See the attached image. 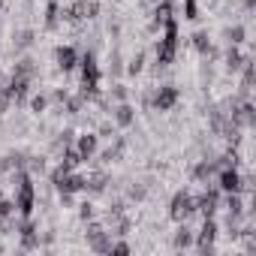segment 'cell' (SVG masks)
<instances>
[{
    "label": "cell",
    "instance_id": "obj_1",
    "mask_svg": "<svg viewBox=\"0 0 256 256\" xmlns=\"http://www.w3.org/2000/svg\"><path fill=\"white\" fill-rule=\"evenodd\" d=\"M178 48H181V36H178V18H169L163 24V36L157 40V52H154V72L166 70L175 64L178 58Z\"/></svg>",
    "mask_w": 256,
    "mask_h": 256
},
{
    "label": "cell",
    "instance_id": "obj_2",
    "mask_svg": "<svg viewBox=\"0 0 256 256\" xmlns=\"http://www.w3.org/2000/svg\"><path fill=\"white\" fill-rule=\"evenodd\" d=\"M12 184H16V211L18 217H30L34 208H36V187H34V175L28 169H18L12 172Z\"/></svg>",
    "mask_w": 256,
    "mask_h": 256
},
{
    "label": "cell",
    "instance_id": "obj_3",
    "mask_svg": "<svg viewBox=\"0 0 256 256\" xmlns=\"http://www.w3.org/2000/svg\"><path fill=\"white\" fill-rule=\"evenodd\" d=\"M217 235H220L217 217H202V226H199V232H196V238H193L196 250H199L202 256H211V253L217 250Z\"/></svg>",
    "mask_w": 256,
    "mask_h": 256
},
{
    "label": "cell",
    "instance_id": "obj_4",
    "mask_svg": "<svg viewBox=\"0 0 256 256\" xmlns=\"http://www.w3.org/2000/svg\"><path fill=\"white\" fill-rule=\"evenodd\" d=\"M193 214H196V196L187 193V190H178L172 196V202H169V217L175 223H187Z\"/></svg>",
    "mask_w": 256,
    "mask_h": 256
},
{
    "label": "cell",
    "instance_id": "obj_5",
    "mask_svg": "<svg viewBox=\"0 0 256 256\" xmlns=\"http://www.w3.org/2000/svg\"><path fill=\"white\" fill-rule=\"evenodd\" d=\"M241 184H244V175L238 172V166L223 163L217 172V190L220 193H241Z\"/></svg>",
    "mask_w": 256,
    "mask_h": 256
},
{
    "label": "cell",
    "instance_id": "obj_6",
    "mask_svg": "<svg viewBox=\"0 0 256 256\" xmlns=\"http://www.w3.org/2000/svg\"><path fill=\"white\" fill-rule=\"evenodd\" d=\"M178 100H181V90L175 84H163V88H157L154 96H148V106H154L157 112H172L178 106Z\"/></svg>",
    "mask_w": 256,
    "mask_h": 256
},
{
    "label": "cell",
    "instance_id": "obj_7",
    "mask_svg": "<svg viewBox=\"0 0 256 256\" xmlns=\"http://www.w3.org/2000/svg\"><path fill=\"white\" fill-rule=\"evenodd\" d=\"M108 235H112V232H106L100 223L90 220V226H88V232H84L88 250H94V253H108V250H112V238H108Z\"/></svg>",
    "mask_w": 256,
    "mask_h": 256
},
{
    "label": "cell",
    "instance_id": "obj_8",
    "mask_svg": "<svg viewBox=\"0 0 256 256\" xmlns=\"http://www.w3.org/2000/svg\"><path fill=\"white\" fill-rule=\"evenodd\" d=\"M78 48L76 46H58L54 48V64H58V70L66 76V72H72L76 66H78Z\"/></svg>",
    "mask_w": 256,
    "mask_h": 256
},
{
    "label": "cell",
    "instance_id": "obj_9",
    "mask_svg": "<svg viewBox=\"0 0 256 256\" xmlns=\"http://www.w3.org/2000/svg\"><path fill=\"white\" fill-rule=\"evenodd\" d=\"M52 187H54L58 193H70V196H76V193L84 190V175H78V172H64L60 178L52 181Z\"/></svg>",
    "mask_w": 256,
    "mask_h": 256
},
{
    "label": "cell",
    "instance_id": "obj_10",
    "mask_svg": "<svg viewBox=\"0 0 256 256\" xmlns=\"http://www.w3.org/2000/svg\"><path fill=\"white\" fill-rule=\"evenodd\" d=\"M196 211H199L202 217H217V211H220V190L211 187V190L199 193V196H196Z\"/></svg>",
    "mask_w": 256,
    "mask_h": 256
},
{
    "label": "cell",
    "instance_id": "obj_11",
    "mask_svg": "<svg viewBox=\"0 0 256 256\" xmlns=\"http://www.w3.org/2000/svg\"><path fill=\"white\" fill-rule=\"evenodd\" d=\"M72 148H76V154L82 157V163H88V160H90V157L96 154V148H100V136L88 130V133L76 136V145H72Z\"/></svg>",
    "mask_w": 256,
    "mask_h": 256
},
{
    "label": "cell",
    "instance_id": "obj_12",
    "mask_svg": "<svg viewBox=\"0 0 256 256\" xmlns=\"http://www.w3.org/2000/svg\"><path fill=\"white\" fill-rule=\"evenodd\" d=\"M112 118H114V126H124V130H126V126H133V120H136V108L124 100V102H118L112 108Z\"/></svg>",
    "mask_w": 256,
    "mask_h": 256
},
{
    "label": "cell",
    "instance_id": "obj_13",
    "mask_svg": "<svg viewBox=\"0 0 256 256\" xmlns=\"http://www.w3.org/2000/svg\"><path fill=\"white\" fill-rule=\"evenodd\" d=\"M24 163H28V157L22 154V151H10V154H4L0 157V172H18V169H24Z\"/></svg>",
    "mask_w": 256,
    "mask_h": 256
},
{
    "label": "cell",
    "instance_id": "obj_14",
    "mask_svg": "<svg viewBox=\"0 0 256 256\" xmlns=\"http://www.w3.org/2000/svg\"><path fill=\"white\" fill-rule=\"evenodd\" d=\"M190 40H193V48H196L202 58H214V54H217V48H214V42H211V36H208L205 30H196Z\"/></svg>",
    "mask_w": 256,
    "mask_h": 256
},
{
    "label": "cell",
    "instance_id": "obj_15",
    "mask_svg": "<svg viewBox=\"0 0 256 256\" xmlns=\"http://www.w3.org/2000/svg\"><path fill=\"white\" fill-rule=\"evenodd\" d=\"M217 169H220V160H208V157H205V160H199V163L193 166V181H208Z\"/></svg>",
    "mask_w": 256,
    "mask_h": 256
},
{
    "label": "cell",
    "instance_id": "obj_16",
    "mask_svg": "<svg viewBox=\"0 0 256 256\" xmlns=\"http://www.w3.org/2000/svg\"><path fill=\"white\" fill-rule=\"evenodd\" d=\"M169 18H175V12H172V0H157V6H154V16H151V24L163 28Z\"/></svg>",
    "mask_w": 256,
    "mask_h": 256
},
{
    "label": "cell",
    "instance_id": "obj_17",
    "mask_svg": "<svg viewBox=\"0 0 256 256\" xmlns=\"http://www.w3.org/2000/svg\"><path fill=\"white\" fill-rule=\"evenodd\" d=\"M223 60H226V70H229V72H238V70L244 66L247 54H241V48H238V46H229V48H226V58H223Z\"/></svg>",
    "mask_w": 256,
    "mask_h": 256
},
{
    "label": "cell",
    "instance_id": "obj_18",
    "mask_svg": "<svg viewBox=\"0 0 256 256\" xmlns=\"http://www.w3.org/2000/svg\"><path fill=\"white\" fill-rule=\"evenodd\" d=\"M193 238H196V232L187 226V223H181L178 226V232H175V250H187V247H193Z\"/></svg>",
    "mask_w": 256,
    "mask_h": 256
},
{
    "label": "cell",
    "instance_id": "obj_19",
    "mask_svg": "<svg viewBox=\"0 0 256 256\" xmlns=\"http://www.w3.org/2000/svg\"><path fill=\"white\" fill-rule=\"evenodd\" d=\"M124 148H126V139L124 136H114V145L102 151V163H118L120 154H124Z\"/></svg>",
    "mask_w": 256,
    "mask_h": 256
},
{
    "label": "cell",
    "instance_id": "obj_20",
    "mask_svg": "<svg viewBox=\"0 0 256 256\" xmlns=\"http://www.w3.org/2000/svg\"><path fill=\"white\" fill-rule=\"evenodd\" d=\"M60 24V4L58 0H48V6H46V28L54 30Z\"/></svg>",
    "mask_w": 256,
    "mask_h": 256
},
{
    "label": "cell",
    "instance_id": "obj_21",
    "mask_svg": "<svg viewBox=\"0 0 256 256\" xmlns=\"http://www.w3.org/2000/svg\"><path fill=\"white\" fill-rule=\"evenodd\" d=\"M145 70V52H136L133 58H130V64H126V72L130 76H139Z\"/></svg>",
    "mask_w": 256,
    "mask_h": 256
},
{
    "label": "cell",
    "instance_id": "obj_22",
    "mask_svg": "<svg viewBox=\"0 0 256 256\" xmlns=\"http://www.w3.org/2000/svg\"><path fill=\"white\" fill-rule=\"evenodd\" d=\"M226 36H229V46H241L244 36H247V28H244V24H235V28L226 30Z\"/></svg>",
    "mask_w": 256,
    "mask_h": 256
},
{
    "label": "cell",
    "instance_id": "obj_23",
    "mask_svg": "<svg viewBox=\"0 0 256 256\" xmlns=\"http://www.w3.org/2000/svg\"><path fill=\"white\" fill-rule=\"evenodd\" d=\"M46 108H48V96L46 94H34L30 96V112L34 114H46Z\"/></svg>",
    "mask_w": 256,
    "mask_h": 256
},
{
    "label": "cell",
    "instance_id": "obj_24",
    "mask_svg": "<svg viewBox=\"0 0 256 256\" xmlns=\"http://www.w3.org/2000/svg\"><path fill=\"white\" fill-rule=\"evenodd\" d=\"M12 46H16V52L30 48V46H34V30H22V34L16 36V42H12Z\"/></svg>",
    "mask_w": 256,
    "mask_h": 256
},
{
    "label": "cell",
    "instance_id": "obj_25",
    "mask_svg": "<svg viewBox=\"0 0 256 256\" xmlns=\"http://www.w3.org/2000/svg\"><path fill=\"white\" fill-rule=\"evenodd\" d=\"M24 169H28L30 175H42V172H46V157H28Z\"/></svg>",
    "mask_w": 256,
    "mask_h": 256
},
{
    "label": "cell",
    "instance_id": "obj_26",
    "mask_svg": "<svg viewBox=\"0 0 256 256\" xmlns=\"http://www.w3.org/2000/svg\"><path fill=\"white\" fill-rule=\"evenodd\" d=\"M78 217H82L84 223H90V220L96 217V205H94L90 199H88V202H82V205H78Z\"/></svg>",
    "mask_w": 256,
    "mask_h": 256
},
{
    "label": "cell",
    "instance_id": "obj_27",
    "mask_svg": "<svg viewBox=\"0 0 256 256\" xmlns=\"http://www.w3.org/2000/svg\"><path fill=\"white\" fill-rule=\"evenodd\" d=\"M148 196V187L145 184H133L130 190H126V199H130V202H142Z\"/></svg>",
    "mask_w": 256,
    "mask_h": 256
},
{
    "label": "cell",
    "instance_id": "obj_28",
    "mask_svg": "<svg viewBox=\"0 0 256 256\" xmlns=\"http://www.w3.org/2000/svg\"><path fill=\"white\" fill-rule=\"evenodd\" d=\"M18 211H16V202L12 199H0V217H4V220H12Z\"/></svg>",
    "mask_w": 256,
    "mask_h": 256
},
{
    "label": "cell",
    "instance_id": "obj_29",
    "mask_svg": "<svg viewBox=\"0 0 256 256\" xmlns=\"http://www.w3.org/2000/svg\"><path fill=\"white\" fill-rule=\"evenodd\" d=\"M184 18L196 22L199 18V0H184Z\"/></svg>",
    "mask_w": 256,
    "mask_h": 256
},
{
    "label": "cell",
    "instance_id": "obj_30",
    "mask_svg": "<svg viewBox=\"0 0 256 256\" xmlns=\"http://www.w3.org/2000/svg\"><path fill=\"white\" fill-rule=\"evenodd\" d=\"M96 136H106V139H114V136H118V126H114L112 120H102V124H100V130H96Z\"/></svg>",
    "mask_w": 256,
    "mask_h": 256
},
{
    "label": "cell",
    "instance_id": "obj_31",
    "mask_svg": "<svg viewBox=\"0 0 256 256\" xmlns=\"http://www.w3.org/2000/svg\"><path fill=\"white\" fill-rule=\"evenodd\" d=\"M120 70H124V66H120V52L114 48V52L108 54V72H112V76H120Z\"/></svg>",
    "mask_w": 256,
    "mask_h": 256
},
{
    "label": "cell",
    "instance_id": "obj_32",
    "mask_svg": "<svg viewBox=\"0 0 256 256\" xmlns=\"http://www.w3.org/2000/svg\"><path fill=\"white\" fill-rule=\"evenodd\" d=\"M112 100L124 102V100H126V88H124V84H114V88H112Z\"/></svg>",
    "mask_w": 256,
    "mask_h": 256
},
{
    "label": "cell",
    "instance_id": "obj_33",
    "mask_svg": "<svg viewBox=\"0 0 256 256\" xmlns=\"http://www.w3.org/2000/svg\"><path fill=\"white\" fill-rule=\"evenodd\" d=\"M130 250H133V247H130V244H126V241H114L108 253H130Z\"/></svg>",
    "mask_w": 256,
    "mask_h": 256
},
{
    "label": "cell",
    "instance_id": "obj_34",
    "mask_svg": "<svg viewBox=\"0 0 256 256\" xmlns=\"http://www.w3.org/2000/svg\"><path fill=\"white\" fill-rule=\"evenodd\" d=\"M244 6H247V10H253V6H256V0H244Z\"/></svg>",
    "mask_w": 256,
    "mask_h": 256
},
{
    "label": "cell",
    "instance_id": "obj_35",
    "mask_svg": "<svg viewBox=\"0 0 256 256\" xmlns=\"http://www.w3.org/2000/svg\"><path fill=\"white\" fill-rule=\"evenodd\" d=\"M0 12H4V0H0Z\"/></svg>",
    "mask_w": 256,
    "mask_h": 256
},
{
    "label": "cell",
    "instance_id": "obj_36",
    "mask_svg": "<svg viewBox=\"0 0 256 256\" xmlns=\"http://www.w3.org/2000/svg\"><path fill=\"white\" fill-rule=\"evenodd\" d=\"M154 4H157V0H154Z\"/></svg>",
    "mask_w": 256,
    "mask_h": 256
}]
</instances>
